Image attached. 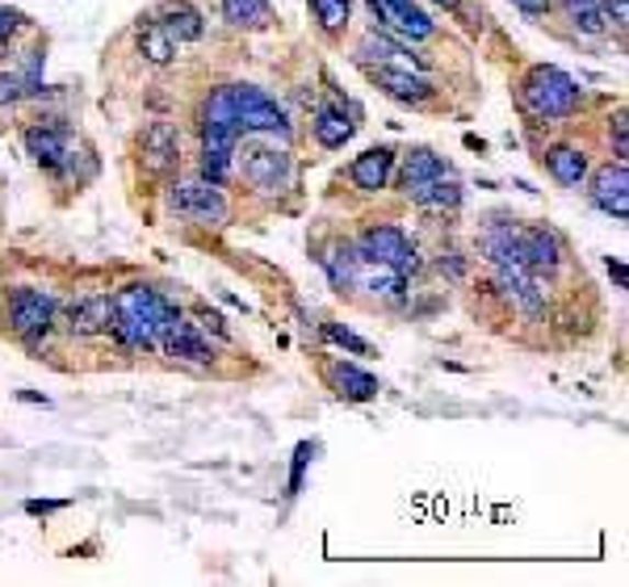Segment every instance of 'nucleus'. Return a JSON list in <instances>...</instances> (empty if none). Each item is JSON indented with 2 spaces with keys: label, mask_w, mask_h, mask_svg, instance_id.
Listing matches in <instances>:
<instances>
[{
  "label": "nucleus",
  "mask_w": 629,
  "mask_h": 587,
  "mask_svg": "<svg viewBox=\"0 0 629 587\" xmlns=\"http://www.w3.org/2000/svg\"><path fill=\"white\" fill-rule=\"evenodd\" d=\"M172 311L168 298H160L151 285H122L114 294V331L126 349H156L164 315Z\"/></svg>",
  "instance_id": "obj_1"
},
{
  "label": "nucleus",
  "mask_w": 629,
  "mask_h": 587,
  "mask_svg": "<svg viewBox=\"0 0 629 587\" xmlns=\"http://www.w3.org/2000/svg\"><path fill=\"white\" fill-rule=\"evenodd\" d=\"M235 143H239V126H235L232 114V93L227 84L214 89L202 105V177L223 185L232 177V156Z\"/></svg>",
  "instance_id": "obj_2"
},
{
  "label": "nucleus",
  "mask_w": 629,
  "mask_h": 587,
  "mask_svg": "<svg viewBox=\"0 0 629 587\" xmlns=\"http://www.w3.org/2000/svg\"><path fill=\"white\" fill-rule=\"evenodd\" d=\"M520 101L533 117H546V122H559V117H571L580 110L583 89L559 68H533L520 84Z\"/></svg>",
  "instance_id": "obj_3"
},
{
  "label": "nucleus",
  "mask_w": 629,
  "mask_h": 587,
  "mask_svg": "<svg viewBox=\"0 0 629 587\" xmlns=\"http://www.w3.org/2000/svg\"><path fill=\"white\" fill-rule=\"evenodd\" d=\"M55 298H50L47 290H38V285H22V290H13L9 294V306H4V324L9 331L30 345V349H38L43 340H47V331L55 328Z\"/></svg>",
  "instance_id": "obj_4"
},
{
  "label": "nucleus",
  "mask_w": 629,
  "mask_h": 587,
  "mask_svg": "<svg viewBox=\"0 0 629 587\" xmlns=\"http://www.w3.org/2000/svg\"><path fill=\"white\" fill-rule=\"evenodd\" d=\"M232 93V114L239 135H281L290 139V117L269 93H260L257 84H227Z\"/></svg>",
  "instance_id": "obj_5"
},
{
  "label": "nucleus",
  "mask_w": 629,
  "mask_h": 587,
  "mask_svg": "<svg viewBox=\"0 0 629 587\" xmlns=\"http://www.w3.org/2000/svg\"><path fill=\"white\" fill-rule=\"evenodd\" d=\"M168 211L189 218V223H206V227H218L227 223V197L214 181H177L168 189Z\"/></svg>",
  "instance_id": "obj_6"
},
{
  "label": "nucleus",
  "mask_w": 629,
  "mask_h": 587,
  "mask_svg": "<svg viewBox=\"0 0 629 587\" xmlns=\"http://www.w3.org/2000/svg\"><path fill=\"white\" fill-rule=\"evenodd\" d=\"M357 252H361V260H373V264H391V269H398L403 278L419 269L416 244L398 232V227H391V223L366 227V232H361V239H357Z\"/></svg>",
  "instance_id": "obj_7"
},
{
  "label": "nucleus",
  "mask_w": 629,
  "mask_h": 587,
  "mask_svg": "<svg viewBox=\"0 0 629 587\" xmlns=\"http://www.w3.org/2000/svg\"><path fill=\"white\" fill-rule=\"evenodd\" d=\"M22 139H25V151L34 156V165L47 168V172H68V168L76 165V156H80L71 131L64 122H55V117H50V122H34Z\"/></svg>",
  "instance_id": "obj_8"
},
{
  "label": "nucleus",
  "mask_w": 629,
  "mask_h": 587,
  "mask_svg": "<svg viewBox=\"0 0 629 587\" xmlns=\"http://www.w3.org/2000/svg\"><path fill=\"white\" fill-rule=\"evenodd\" d=\"M244 181L257 193H285L294 181V160L290 151H273V147H248L244 151Z\"/></svg>",
  "instance_id": "obj_9"
},
{
  "label": "nucleus",
  "mask_w": 629,
  "mask_h": 587,
  "mask_svg": "<svg viewBox=\"0 0 629 587\" xmlns=\"http://www.w3.org/2000/svg\"><path fill=\"white\" fill-rule=\"evenodd\" d=\"M513 260L525 264L533 278H554L562 264V244L554 232L546 227H516V244H513Z\"/></svg>",
  "instance_id": "obj_10"
},
{
  "label": "nucleus",
  "mask_w": 629,
  "mask_h": 587,
  "mask_svg": "<svg viewBox=\"0 0 629 587\" xmlns=\"http://www.w3.org/2000/svg\"><path fill=\"white\" fill-rule=\"evenodd\" d=\"M373 18L382 30H391L398 38H412V43H424V38H433V18L419 9L416 0H370Z\"/></svg>",
  "instance_id": "obj_11"
},
{
  "label": "nucleus",
  "mask_w": 629,
  "mask_h": 587,
  "mask_svg": "<svg viewBox=\"0 0 629 587\" xmlns=\"http://www.w3.org/2000/svg\"><path fill=\"white\" fill-rule=\"evenodd\" d=\"M156 349H164L168 357H177V361H214V349H210V340L198 328H193V324H186V319H181V311H177V306L164 315Z\"/></svg>",
  "instance_id": "obj_12"
},
{
  "label": "nucleus",
  "mask_w": 629,
  "mask_h": 587,
  "mask_svg": "<svg viewBox=\"0 0 629 587\" xmlns=\"http://www.w3.org/2000/svg\"><path fill=\"white\" fill-rule=\"evenodd\" d=\"M181 160V135L172 122H151L139 139V165L147 177H168Z\"/></svg>",
  "instance_id": "obj_13"
},
{
  "label": "nucleus",
  "mask_w": 629,
  "mask_h": 587,
  "mask_svg": "<svg viewBox=\"0 0 629 587\" xmlns=\"http://www.w3.org/2000/svg\"><path fill=\"white\" fill-rule=\"evenodd\" d=\"M495 269V285L513 298L529 319L537 315H546V290H541V278H533L525 264H516V260H499V264H491Z\"/></svg>",
  "instance_id": "obj_14"
},
{
  "label": "nucleus",
  "mask_w": 629,
  "mask_h": 587,
  "mask_svg": "<svg viewBox=\"0 0 629 587\" xmlns=\"http://www.w3.org/2000/svg\"><path fill=\"white\" fill-rule=\"evenodd\" d=\"M592 202H596V211H605L608 218H617V223H626L629 218V168L626 160H617V165H605L596 177H592Z\"/></svg>",
  "instance_id": "obj_15"
},
{
  "label": "nucleus",
  "mask_w": 629,
  "mask_h": 587,
  "mask_svg": "<svg viewBox=\"0 0 629 587\" xmlns=\"http://www.w3.org/2000/svg\"><path fill=\"white\" fill-rule=\"evenodd\" d=\"M370 80L386 97L403 101V105H424V101H433V84H428L424 76H416L412 68H391V64H378V68H370Z\"/></svg>",
  "instance_id": "obj_16"
},
{
  "label": "nucleus",
  "mask_w": 629,
  "mask_h": 587,
  "mask_svg": "<svg viewBox=\"0 0 629 587\" xmlns=\"http://www.w3.org/2000/svg\"><path fill=\"white\" fill-rule=\"evenodd\" d=\"M327 386L349 403H370L378 399V391H382L378 377H373L370 370H361V365H352V361H332V365H327Z\"/></svg>",
  "instance_id": "obj_17"
},
{
  "label": "nucleus",
  "mask_w": 629,
  "mask_h": 587,
  "mask_svg": "<svg viewBox=\"0 0 629 587\" xmlns=\"http://www.w3.org/2000/svg\"><path fill=\"white\" fill-rule=\"evenodd\" d=\"M114 324V298L105 294H85L68 306V331L71 336H101Z\"/></svg>",
  "instance_id": "obj_18"
},
{
  "label": "nucleus",
  "mask_w": 629,
  "mask_h": 587,
  "mask_svg": "<svg viewBox=\"0 0 629 587\" xmlns=\"http://www.w3.org/2000/svg\"><path fill=\"white\" fill-rule=\"evenodd\" d=\"M391 172H395V151L391 147H370V151H361L349 168V181L361 193H378V189H386L391 181Z\"/></svg>",
  "instance_id": "obj_19"
},
{
  "label": "nucleus",
  "mask_w": 629,
  "mask_h": 587,
  "mask_svg": "<svg viewBox=\"0 0 629 587\" xmlns=\"http://www.w3.org/2000/svg\"><path fill=\"white\" fill-rule=\"evenodd\" d=\"M156 22L168 30V38L181 47V43H198L202 34H206V22H202V13L189 4V0H164L160 13H156Z\"/></svg>",
  "instance_id": "obj_20"
},
{
  "label": "nucleus",
  "mask_w": 629,
  "mask_h": 587,
  "mask_svg": "<svg viewBox=\"0 0 629 587\" xmlns=\"http://www.w3.org/2000/svg\"><path fill=\"white\" fill-rule=\"evenodd\" d=\"M445 172H449V165H445L437 151H428V147H416L412 156H403V168H398V189L412 197L419 185L437 181V177H445Z\"/></svg>",
  "instance_id": "obj_21"
},
{
  "label": "nucleus",
  "mask_w": 629,
  "mask_h": 587,
  "mask_svg": "<svg viewBox=\"0 0 629 587\" xmlns=\"http://www.w3.org/2000/svg\"><path fill=\"white\" fill-rule=\"evenodd\" d=\"M311 131H315V139H319V147H327V151H336V147H345V143L352 139V117L345 105H319L315 110V122H311Z\"/></svg>",
  "instance_id": "obj_22"
},
{
  "label": "nucleus",
  "mask_w": 629,
  "mask_h": 587,
  "mask_svg": "<svg viewBox=\"0 0 629 587\" xmlns=\"http://www.w3.org/2000/svg\"><path fill=\"white\" fill-rule=\"evenodd\" d=\"M403 273L391 269V264H373V260H361L357 269V290H370L373 298H386V303H398L403 298Z\"/></svg>",
  "instance_id": "obj_23"
},
{
  "label": "nucleus",
  "mask_w": 629,
  "mask_h": 587,
  "mask_svg": "<svg viewBox=\"0 0 629 587\" xmlns=\"http://www.w3.org/2000/svg\"><path fill=\"white\" fill-rule=\"evenodd\" d=\"M135 47H139L143 59L156 64V68L172 64V55H177V43L168 38V30H164L156 18H139V25H135Z\"/></svg>",
  "instance_id": "obj_24"
},
{
  "label": "nucleus",
  "mask_w": 629,
  "mask_h": 587,
  "mask_svg": "<svg viewBox=\"0 0 629 587\" xmlns=\"http://www.w3.org/2000/svg\"><path fill=\"white\" fill-rule=\"evenodd\" d=\"M546 168H550V177L566 189H580L583 181H587V156H583L580 147H566V143L546 151Z\"/></svg>",
  "instance_id": "obj_25"
},
{
  "label": "nucleus",
  "mask_w": 629,
  "mask_h": 587,
  "mask_svg": "<svg viewBox=\"0 0 629 587\" xmlns=\"http://www.w3.org/2000/svg\"><path fill=\"white\" fill-rule=\"evenodd\" d=\"M324 269H327V282L336 285L340 294H345V290H357V269H361L357 244H332L324 257Z\"/></svg>",
  "instance_id": "obj_26"
},
{
  "label": "nucleus",
  "mask_w": 629,
  "mask_h": 587,
  "mask_svg": "<svg viewBox=\"0 0 629 587\" xmlns=\"http://www.w3.org/2000/svg\"><path fill=\"white\" fill-rule=\"evenodd\" d=\"M412 202L424 206V211H458V206H462V185H458L453 172H445L437 181L419 185L416 193H412Z\"/></svg>",
  "instance_id": "obj_27"
},
{
  "label": "nucleus",
  "mask_w": 629,
  "mask_h": 587,
  "mask_svg": "<svg viewBox=\"0 0 629 587\" xmlns=\"http://www.w3.org/2000/svg\"><path fill=\"white\" fill-rule=\"evenodd\" d=\"M223 22L235 30H265L273 22L269 0H223Z\"/></svg>",
  "instance_id": "obj_28"
},
{
  "label": "nucleus",
  "mask_w": 629,
  "mask_h": 587,
  "mask_svg": "<svg viewBox=\"0 0 629 587\" xmlns=\"http://www.w3.org/2000/svg\"><path fill=\"white\" fill-rule=\"evenodd\" d=\"M357 55L366 59V64H391V59H407L412 50L403 47V43H395V38H386V34H378V30H370L366 38H361V47H357Z\"/></svg>",
  "instance_id": "obj_29"
},
{
  "label": "nucleus",
  "mask_w": 629,
  "mask_h": 587,
  "mask_svg": "<svg viewBox=\"0 0 629 587\" xmlns=\"http://www.w3.org/2000/svg\"><path fill=\"white\" fill-rule=\"evenodd\" d=\"M306 4H311V13H315V22H319L324 34H340L349 25L352 0H306Z\"/></svg>",
  "instance_id": "obj_30"
},
{
  "label": "nucleus",
  "mask_w": 629,
  "mask_h": 587,
  "mask_svg": "<svg viewBox=\"0 0 629 587\" xmlns=\"http://www.w3.org/2000/svg\"><path fill=\"white\" fill-rule=\"evenodd\" d=\"M324 336L332 340V345H340V349H349V352H361V357H370V352H373L361 336H352V331L340 328V324H324Z\"/></svg>",
  "instance_id": "obj_31"
},
{
  "label": "nucleus",
  "mask_w": 629,
  "mask_h": 587,
  "mask_svg": "<svg viewBox=\"0 0 629 587\" xmlns=\"http://www.w3.org/2000/svg\"><path fill=\"white\" fill-rule=\"evenodd\" d=\"M571 22H575V30H583V34H605L608 30V18L605 9L596 4V9H580V13H571Z\"/></svg>",
  "instance_id": "obj_32"
},
{
  "label": "nucleus",
  "mask_w": 629,
  "mask_h": 587,
  "mask_svg": "<svg viewBox=\"0 0 629 587\" xmlns=\"http://www.w3.org/2000/svg\"><path fill=\"white\" fill-rule=\"evenodd\" d=\"M608 139H613V151H617V160H626V151H629L626 110H617V117H613V126H608Z\"/></svg>",
  "instance_id": "obj_33"
},
{
  "label": "nucleus",
  "mask_w": 629,
  "mask_h": 587,
  "mask_svg": "<svg viewBox=\"0 0 629 587\" xmlns=\"http://www.w3.org/2000/svg\"><path fill=\"white\" fill-rule=\"evenodd\" d=\"M18 101H25L22 76H9V71H0V105H18Z\"/></svg>",
  "instance_id": "obj_34"
},
{
  "label": "nucleus",
  "mask_w": 629,
  "mask_h": 587,
  "mask_svg": "<svg viewBox=\"0 0 629 587\" xmlns=\"http://www.w3.org/2000/svg\"><path fill=\"white\" fill-rule=\"evenodd\" d=\"M311 453H315V445H299L294 449V474H290V495H299V487H303V470H306V462H311Z\"/></svg>",
  "instance_id": "obj_35"
},
{
  "label": "nucleus",
  "mask_w": 629,
  "mask_h": 587,
  "mask_svg": "<svg viewBox=\"0 0 629 587\" xmlns=\"http://www.w3.org/2000/svg\"><path fill=\"white\" fill-rule=\"evenodd\" d=\"M22 25H25V18L18 13V9H0V43H9Z\"/></svg>",
  "instance_id": "obj_36"
},
{
  "label": "nucleus",
  "mask_w": 629,
  "mask_h": 587,
  "mask_svg": "<svg viewBox=\"0 0 629 587\" xmlns=\"http://www.w3.org/2000/svg\"><path fill=\"white\" fill-rule=\"evenodd\" d=\"M600 9H605V18L617 30H626V22H629V0H600Z\"/></svg>",
  "instance_id": "obj_37"
},
{
  "label": "nucleus",
  "mask_w": 629,
  "mask_h": 587,
  "mask_svg": "<svg viewBox=\"0 0 629 587\" xmlns=\"http://www.w3.org/2000/svg\"><path fill=\"white\" fill-rule=\"evenodd\" d=\"M513 4L525 13V18H541V13L550 9V0H513Z\"/></svg>",
  "instance_id": "obj_38"
},
{
  "label": "nucleus",
  "mask_w": 629,
  "mask_h": 587,
  "mask_svg": "<svg viewBox=\"0 0 629 587\" xmlns=\"http://www.w3.org/2000/svg\"><path fill=\"white\" fill-rule=\"evenodd\" d=\"M59 508H64V504H50V499H30V504H25L30 517H47V512H59Z\"/></svg>",
  "instance_id": "obj_39"
},
{
  "label": "nucleus",
  "mask_w": 629,
  "mask_h": 587,
  "mask_svg": "<svg viewBox=\"0 0 629 587\" xmlns=\"http://www.w3.org/2000/svg\"><path fill=\"white\" fill-rule=\"evenodd\" d=\"M608 273H613L617 285H626V264H621V260H608Z\"/></svg>",
  "instance_id": "obj_40"
},
{
  "label": "nucleus",
  "mask_w": 629,
  "mask_h": 587,
  "mask_svg": "<svg viewBox=\"0 0 629 587\" xmlns=\"http://www.w3.org/2000/svg\"><path fill=\"white\" fill-rule=\"evenodd\" d=\"M433 4H445V9H458V0H433Z\"/></svg>",
  "instance_id": "obj_41"
}]
</instances>
